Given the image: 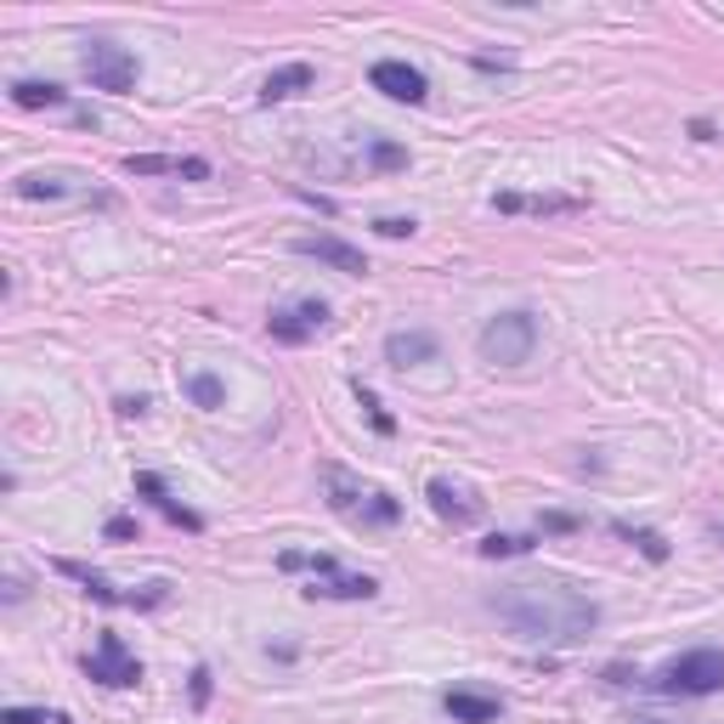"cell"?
Masks as SVG:
<instances>
[{"instance_id":"cell-27","label":"cell","mask_w":724,"mask_h":724,"mask_svg":"<svg viewBox=\"0 0 724 724\" xmlns=\"http://www.w3.org/2000/svg\"><path fill=\"white\" fill-rule=\"evenodd\" d=\"M103 533H108L114 544H125V538H137V515H114V521L103 526Z\"/></svg>"},{"instance_id":"cell-25","label":"cell","mask_w":724,"mask_h":724,"mask_svg":"<svg viewBox=\"0 0 724 724\" xmlns=\"http://www.w3.org/2000/svg\"><path fill=\"white\" fill-rule=\"evenodd\" d=\"M369 159L379 164V171H402V164H408V153H402L397 142H374V148H369Z\"/></svg>"},{"instance_id":"cell-12","label":"cell","mask_w":724,"mask_h":724,"mask_svg":"<svg viewBox=\"0 0 724 724\" xmlns=\"http://www.w3.org/2000/svg\"><path fill=\"white\" fill-rule=\"evenodd\" d=\"M137 492H142V499H148V504H153L164 521H171V526H182V533H205V521L192 515L182 499H171V487H164L153 470H142V476H137Z\"/></svg>"},{"instance_id":"cell-7","label":"cell","mask_w":724,"mask_h":724,"mask_svg":"<svg viewBox=\"0 0 724 724\" xmlns=\"http://www.w3.org/2000/svg\"><path fill=\"white\" fill-rule=\"evenodd\" d=\"M328 328V301H294V306H278L267 317V335L278 346H306L312 335H323Z\"/></svg>"},{"instance_id":"cell-10","label":"cell","mask_w":724,"mask_h":724,"mask_svg":"<svg viewBox=\"0 0 724 724\" xmlns=\"http://www.w3.org/2000/svg\"><path fill=\"white\" fill-rule=\"evenodd\" d=\"M294 249L312 255V260H323V267H335V272H346V278H362V272H369L362 249H351L346 238H328V233H317V238H294Z\"/></svg>"},{"instance_id":"cell-11","label":"cell","mask_w":724,"mask_h":724,"mask_svg":"<svg viewBox=\"0 0 724 724\" xmlns=\"http://www.w3.org/2000/svg\"><path fill=\"white\" fill-rule=\"evenodd\" d=\"M125 176H187V182H210L205 159H171V153H130Z\"/></svg>"},{"instance_id":"cell-18","label":"cell","mask_w":724,"mask_h":724,"mask_svg":"<svg viewBox=\"0 0 724 724\" xmlns=\"http://www.w3.org/2000/svg\"><path fill=\"white\" fill-rule=\"evenodd\" d=\"M492 205H499L504 215H572L577 210V199H554V192H544V199H526V192H499V199H492Z\"/></svg>"},{"instance_id":"cell-2","label":"cell","mask_w":724,"mask_h":724,"mask_svg":"<svg viewBox=\"0 0 724 724\" xmlns=\"http://www.w3.org/2000/svg\"><path fill=\"white\" fill-rule=\"evenodd\" d=\"M476 351H481V362H492V369H521V362H533V351H538V317L533 312L487 317Z\"/></svg>"},{"instance_id":"cell-13","label":"cell","mask_w":724,"mask_h":724,"mask_svg":"<svg viewBox=\"0 0 724 724\" xmlns=\"http://www.w3.org/2000/svg\"><path fill=\"white\" fill-rule=\"evenodd\" d=\"M431 510L442 515V521H453V526H470V521H481V499L470 487H453V481H431Z\"/></svg>"},{"instance_id":"cell-15","label":"cell","mask_w":724,"mask_h":724,"mask_svg":"<svg viewBox=\"0 0 724 724\" xmlns=\"http://www.w3.org/2000/svg\"><path fill=\"white\" fill-rule=\"evenodd\" d=\"M317 85V74H312V62H283V69H272L267 74V85H260V103H289V96H301V91H312Z\"/></svg>"},{"instance_id":"cell-6","label":"cell","mask_w":724,"mask_h":724,"mask_svg":"<svg viewBox=\"0 0 724 724\" xmlns=\"http://www.w3.org/2000/svg\"><path fill=\"white\" fill-rule=\"evenodd\" d=\"M85 679L125 690V685H137V679H142V663L130 656V645H125L114 629H103V634H96V651L85 656Z\"/></svg>"},{"instance_id":"cell-1","label":"cell","mask_w":724,"mask_h":724,"mask_svg":"<svg viewBox=\"0 0 724 724\" xmlns=\"http://www.w3.org/2000/svg\"><path fill=\"white\" fill-rule=\"evenodd\" d=\"M487 611L504 622L515 640L533 645H577L600 629V606L583 588L561 583V577H533V583H504L487 595Z\"/></svg>"},{"instance_id":"cell-23","label":"cell","mask_w":724,"mask_h":724,"mask_svg":"<svg viewBox=\"0 0 724 724\" xmlns=\"http://www.w3.org/2000/svg\"><path fill=\"white\" fill-rule=\"evenodd\" d=\"M351 390H357V402H362V408H369V419H374V431H379V436H390V431H397V419H390V413L379 408V397H374V390H369V385H362V379H357Z\"/></svg>"},{"instance_id":"cell-26","label":"cell","mask_w":724,"mask_h":724,"mask_svg":"<svg viewBox=\"0 0 724 724\" xmlns=\"http://www.w3.org/2000/svg\"><path fill=\"white\" fill-rule=\"evenodd\" d=\"M374 233H379V238H408V233H413V215H379Z\"/></svg>"},{"instance_id":"cell-24","label":"cell","mask_w":724,"mask_h":724,"mask_svg":"<svg viewBox=\"0 0 724 724\" xmlns=\"http://www.w3.org/2000/svg\"><path fill=\"white\" fill-rule=\"evenodd\" d=\"M526 549H533V538H504V533H492V538L481 544L487 561H504V554H526Z\"/></svg>"},{"instance_id":"cell-17","label":"cell","mask_w":724,"mask_h":724,"mask_svg":"<svg viewBox=\"0 0 724 724\" xmlns=\"http://www.w3.org/2000/svg\"><path fill=\"white\" fill-rule=\"evenodd\" d=\"M442 708H447L458 724H492V719L504 713V702H499V697H476V690H447Z\"/></svg>"},{"instance_id":"cell-20","label":"cell","mask_w":724,"mask_h":724,"mask_svg":"<svg viewBox=\"0 0 724 724\" xmlns=\"http://www.w3.org/2000/svg\"><path fill=\"white\" fill-rule=\"evenodd\" d=\"M12 192H17V199H62V192H69V176L28 171V176H17V182H12Z\"/></svg>"},{"instance_id":"cell-14","label":"cell","mask_w":724,"mask_h":724,"mask_svg":"<svg viewBox=\"0 0 724 724\" xmlns=\"http://www.w3.org/2000/svg\"><path fill=\"white\" fill-rule=\"evenodd\" d=\"M57 572H62V577H74L96 606H153V600H137V595H119V588H114L103 572H91V567H80V561H57Z\"/></svg>"},{"instance_id":"cell-22","label":"cell","mask_w":724,"mask_h":724,"mask_svg":"<svg viewBox=\"0 0 724 724\" xmlns=\"http://www.w3.org/2000/svg\"><path fill=\"white\" fill-rule=\"evenodd\" d=\"M617 538H629L645 561H668V538L663 533H651V526H617Z\"/></svg>"},{"instance_id":"cell-16","label":"cell","mask_w":724,"mask_h":724,"mask_svg":"<svg viewBox=\"0 0 724 724\" xmlns=\"http://www.w3.org/2000/svg\"><path fill=\"white\" fill-rule=\"evenodd\" d=\"M306 595L312 600H374L379 583L374 577H340V572H328V577H312Z\"/></svg>"},{"instance_id":"cell-29","label":"cell","mask_w":724,"mask_h":724,"mask_svg":"<svg viewBox=\"0 0 724 724\" xmlns=\"http://www.w3.org/2000/svg\"><path fill=\"white\" fill-rule=\"evenodd\" d=\"M210 702V668H192V708Z\"/></svg>"},{"instance_id":"cell-9","label":"cell","mask_w":724,"mask_h":724,"mask_svg":"<svg viewBox=\"0 0 724 724\" xmlns=\"http://www.w3.org/2000/svg\"><path fill=\"white\" fill-rule=\"evenodd\" d=\"M436 335H431V328H397V335H385V362H390V369H419V362H436Z\"/></svg>"},{"instance_id":"cell-5","label":"cell","mask_w":724,"mask_h":724,"mask_svg":"<svg viewBox=\"0 0 724 724\" xmlns=\"http://www.w3.org/2000/svg\"><path fill=\"white\" fill-rule=\"evenodd\" d=\"M80 69H85V80L96 85V91H130V85H137V57H130L125 46H114V40H91L85 46V57H80Z\"/></svg>"},{"instance_id":"cell-28","label":"cell","mask_w":724,"mask_h":724,"mask_svg":"<svg viewBox=\"0 0 724 724\" xmlns=\"http://www.w3.org/2000/svg\"><path fill=\"white\" fill-rule=\"evenodd\" d=\"M0 724H46V713L40 708H7V713H0Z\"/></svg>"},{"instance_id":"cell-30","label":"cell","mask_w":724,"mask_h":724,"mask_svg":"<svg viewBox=\"0 0 724 724\" xmlns=\"http://www.w3.org/2000/svg\"><path fill=\"white\" fill-rule=\"evenodd\" d=\"M640 724H656V719H640Z\"/></svg>"},{"instance_id":"cell-8","label":"cell","mask_w":724,"mask_h":724,"mask_svg":"<svg viewBox=\"0 0 724 724\" xmlns=\"http://www.w3.org/2000/svg\"><path fill=\"white\" fill-rule=\"evenodd\" d=\"M374 91H385L390 96V103H424V91H431V85H424V74L413 69V62H402V57H385V62H374Z\"/></svg>"},{"instance_id":"cell-19","label":"cell","mask_w":724,"mask_h":724,"mask_svg":"<svg viewBox=\"0 0 724 724\" xmlns=\"http://www.w3.org/2000/svg\"><path fill=\"white\" fill-rule=\"evenodd\" d=\"M12 103L17 108H62V103H69V91L51 85V80H17L12 85Z\"/></svg>"},{"instance_id":"cell-4","label":"cell","mask_w":724,"mask_h":724,"mask_svg":"<svg viewBox=\"0 0 724 724\" xmlns=\"http://www.w3.org/2000/svg\"><path fill=\"white\" fill-rule=\"evenodd\" d=\"M323 481H328V504H335L340 515H351V521H362V526H390V521L402 515V504L390 499V492H379V487H357L346 470H328Z\"/></svg>"},{"instance_id":"cell-3","label":"cell","mask_w":724,"mask_h":724,"mask_svg":"<svg viewBox=\"0 0 724 724\" xmlns=\"http://www.w3.org/2000/svg\"><path fill=\"white\" fill-rule=\"evenodd\" d=\"M651 690H663V697H713V690H724V651L702 645L674 656L668 668H656Z\"/></svg>"},{"instance_id":"cell-21","label":"cell","mask_w":724,"mask_h":724,"mask_svg":"<svg viewBox=\"0 0 724 724\" xmlns=\"http://www.w3.org/2000/svg\"><path fill=\"white\" fill-rule=\"evenodd\" d=\"M187 397L199 402L205 413H215V408H226V385L215 374H187Z\"/></svg>"}]
</instances>
